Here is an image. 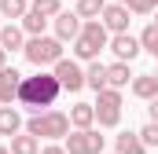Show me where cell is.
I'll list each match as a JSON object with an SVG mask.
<instances>
[{
	"mask_svg": "<svg viewBox=\"0 0 158 154\" xmlns=\"http://www.w3.org/2000/svg\"><path fill=\"white\" fill-rule=\"evenodd\" d=\"M63 95L59 81L52 70H37L33 77H22V88H19V107H26L30 114H44V110H55V99Z\"/></svg>",
	"mask_w": 158,
	"mask_h": 154,
	"instance_id": "cell-1",
	"label": "cell"
},
{
	"mask_svg": "<svg viewBox=\"0 0 158 154\" xmlns=\"http://www.w3.org/2000/svg\"><path fill=\"white\" fill-rule=\"evenodd\" d=\"M26 132L37 140H66L70 136V114L63 110H44V114H30Z\"/></svg>",
	"mask_w": 158,
	"mask_h": 154,
	"instance_id": "cell-2",
	"label": "cell"
},
{
	"mask_svg": "<svg viewBox=\"0 0 158 154\" xmlns=\"http://www.w3.org/2000/svg\"><path fill=\"white\" fill-rule=\"evenodd\" d=\"M22 55H26V63L30 66H37V70H52L59 59H66L63 55V40H55V37H30L26 40V48H22Z\"/></svg>",
	"mask_w": 158,
	"mask_h": 154,
	"instance_id": "cell-3",
	"label": "cell"
},
{
	"mask_svg": "<svg viewBox=\"0 0 158 154\" xmlns=\"http://www.w3.org/2000/svg\"><path fill=\"white\" fill-rule=\"evenodd\" d=\"M107 44H110V33L103 30V22H85V26H81V37L74 40V59L96 63L99 51H103Z\"/></svg>",
	"mask_w": 158,
	"mask_h": 154,
	"instance_id": "cell-4",
	"label": "cell"
},
{
	"mask_svg": "<svg viewBox=\"0 0 158 154\" xmlns=\"http://www.w3.org/2000/svg\"><path fill=\"white\" fill-rule=\"evenodd\" d=\"M96 121H99V128H114L121 121V92L114 88H103V92H96Z\"/></svg>",
	"mask_w": 158,
	"mask_h": 154,
	"instance_id": "cell-5",
	"label": "cell"
},
{
	"mask_svg": "<svg viewBox=\"0 0 158 154\" xmlns=\"http://www.w3.org/2000/svg\"><path fill=\"white\" fill-rule=\"evenodd\" d=\"M52 74H55V81H59V88L70 92V95H77L81 88H85V70H81L77 59H59V63L52 66Z\"/></svg>",
	"mask_w": 158,
	"mask_h": 154,
	"instance_id": "cell-6",
	"label": "cell"
},
{
	"mask_svg": "<svg viewBox=\"0 0 158 154\" xmlns=\"http://www.w3.org/2000/svg\"><path fill=\"white\" fill-rule=\"evenodd\" d=\"M63 147H66V154H103V136H99V128H81L63 140Z\"/></svg>",
	"mask_w": 158,
	"mask_h": 154,
	"instance_id": "cell-7",
	"label": "cell"
},
{
	"mask_svg": "<svg viewBox=\"0 0 158 154\" xmlns=\"http://www.w3.org/2000/svg\"><path fill=\"white\" fill-rule=\"evenodd\" d=\"M129 15H132L129 7H121V4H107L103 15H99V22H103V30H107L110 37H118V33H129V22H132Z\"/></svg>",
	"mask_w": 158,
	"mask_h": 154,
	"instance_id": "cell-8",
	"label": "cell"
},
{
	"mask_svg": "<svg viewBox=\"0 0 158 154\" xmlns=\"http://www.w3.org/2000/svg\"><path fill=\"white\" fill-rule=\"evenodd\" d=\"M110 51H114V63H132L143 48H140V37H132V33H118V37H110L107 44Z\"/></svg>",
	"mask_w": 158,
	"mask_h": 154,
	"instance_id": "cell-9",
	"label": "cell"
},
{
	"mask_svg": "<svg viewBox=\"0 0 158 154\" xmlns=\"http://www.w3.org/2000/svg\"><path fill=\"white\" fill-rule=\"evenodd\" d=\"M19 88H22V74L15 66L0 70V107H15L19 103Z\"/></svg>",
	"mask_w": 158,
	"mask_h": 154,
	"instance_id": "cell-10",
	"label": "cell"
},
{
	"mask_svg": "<svg viewBox=\"0 0 158 154\" xmlns=\"http://www.w3.org/2000/svg\"><path fill=\"white\" fill-rule=\"evenodd\" d=\"M52 26H55V40H63V44H74V40L81 37V26H85V22H81L74 11H63V15H59Z\"/></svg>",
	"mask_w": 158,
	"mask_h": 154,
	"instance_id": "cell-11",
	"label": "cell"
},
{
	"mask_svg": "<svg viewBox=\"0 0 158 154\" xmlns=\"http://www.w3.org/2000/svg\"><path fill=\"white\" fill-rule=\"evenodd\" d=\"M26 33H22V26H19V22H7V26H4V30H0V48H4V51H7V55H11V51H22V48H26Z\"/></svg>",
	"mask_w": 158,
	"mask_h": 154,
	"instance_id": "cell-12",
	"label": "cell"
},
{
	"mask_svg": "<svg viewBox=\"0 0 158 154\" xmlns=\"http://www.w3.org/2000/svg\"><path fill=\"white\" fill-rule=\"evenodd\" d=\"M129 88H132V95H136V99H143V103L158 99V77H155V74H136Z\"/></svg>",
	"mask_w": 158,
	"mask_h": 154,
	"instance_id": "cell-13",
	"label": "cell"
},
{
	"mask_svg": "<svg viewBox=\"0 0 158 154\" xmlns=\"http://www.w3.org/2000/svg\"><path fill=\"white\" fill-rule=\"evenodd\" d=\"M70 128H74V132L96 128V107H92V103H74V107H70Z\"/></svg>",
	"mask_w": 158,
	"mask_h": 154,
	"instance_id": "cell-14",
	"label": "cell"
},
{
	"mask_svg": "<svg viewBox=\"0 0 158 154\" xmlns=\"http://www.w3.org/2000/svg\"><path fill=\"white\" fill-rule=\"evenodd\" d=\"M129 84H132V70H129V63H110V66H107V88L121 92V88H129Z\"/></svg>",
	"mask_w": 158,
	"mask_h": 154,
	"instance_id": "cell-15",
	"label": "cell"
},
{
	"mask_svg": "<svg viewBox=\"0 0 158 154\" xmlns=\"http://www.w3.org/2000/svg\"><path fill=\"white\" fill-rule=\"evenodd\" d=\"M85 88H92V92H103L107 88V63H88L85 66Z\"/></svg>",
	"mask_w": 158,
	"mask_h": 154,
	"instance_id": "cell-16",
	"label": "cell"
},
{
	"mask_svg": "<svg viewBox=\"0 0 158 154\" xmlns=\"http://www.w3.org/2000/svg\"><path fill=\"white\" fill-rule=\"evenodd\" d=\"M22 132V114L15 110V107H0V136H19Z\"/></svg>",
	"mask_w": 158,
	"mask_h": 154,
	"instance_id": "cell-17",
	"label": "cell"
},
{
	"mask_svg": "<svg viewBox=\"0 0 158 154\" xmlns=\"http://www.w3.org/2000/svg\"><path fill=\"white\" fill-rule=\"evenodd\" d=\"M110 0H77V7H74V15H77L81 22H99V15H103V7H107Z\"/></svg>",
	"mask_w": 158,
	"mask_h": 154,
	"instance_id": "cell-18",
	"label": "cell"
},
{
	"mask_svg": "<svg viewBox=\"0 0 158 154\" xmlns=\"http://www.w3.org/2000/svg\"><path fill=\"white\" fill-rule=\"evenodd\" d=\"M114 154H147V147L140 143L136 132H121V136H114Z\"/></svg>",
	"mask_w": 158,
	"mask_h": 154,
	"instance_id": "cell-19",
	"label": "cell"
},
{
	"mask_svg": "<svg viewBox=\"0 0 158 154\" xmlns=\"http://www.w3.org/2000/svg\"><path fill=\"white\" fill-rule=\"evenodd\" d=\"M11 154H40V140L37 136H30V132H19V136H11Z\"/></svg>",
	"mask_w": 158,
	"mask_h": 154,
	"instance_id": "cell-20",
	"label": "cell"
},
{
	"mask_svg": "<svg viewBox=\"0 0 158 154\" xmlns=\"http://www.w3.org/2000/svg\"><path fill=\"white\" fill-rule=\"evenodd\" d=\"M0 15L11 22H22L30 15V0H0Z\"/></svg>",
	"mask_w": 158,
	"mask_h": 154,
	"instance_id": "cell-21",
	"label": "cell"
},
{
	"mask_svg": "<svg viewBox=\"0 0 158 154\" xmlns=\"http://www.w3.org/2000/svg\"><path fill=\"white\" fill-rule=\"evenodd\" d=\"M30 11H37L40 18L55 22V18L63 15V0H30Z\"/></svg>",
	"mask_w": 158,
	"mask_h": 154,
	"instance_id": "cell-22",
	"label": "cell"
},
{
	"mask_svg": "<svg viewBox=\"0 0 158 154\" xmlns=\"http://www.w3.org/2000/svg\"><path fill=\"white\" fill-rule=\"evenodd\" d=\"M19 26H22V33H26V37H44V30H48V18H40L37 11H30V15H26Z\"/></svg>",
	"mask_w": 158,
	"mask_h": 154,
	"instance_id": "cell-23",
	"label": "cell"
},
{
	"mask_svg": "<svg viewBox=\"0 0 158 154\" xmlns=\"http://www.w3.org/2000/svg\"><path fill=\"white\" fill-rule=\"evenodd\" d=\"M140 48H143L147 55H155V59H158V26H155V22L143 26V33H140Z\"/></svg>",
	"mask_w": 158,
	"mask_h": 154,
	"instance_id": "cell-24",
	"label": "cell"
},
{
	"mask_svg": "<svg viewBox=\"0 0 158 154\" xmlns=\"http://www.w3.org/2000/svg\"><path fill=\"white\" fill-rule=\"evenodd\" d=\"M136 136H140V143H143V147H158V125H155V121H147Z\"/></svg>",
	"mask_w": 158,
	"mask_h": 154,
	"instance_id": "cell-25",
	"label": "cell"
},
{
	"mask_svg": "<svg viewBox=\"0 0 158 154\" xmlns=\"http://www.w3.org/2000/svg\"><path fill=\"white\" fill-rule=\"evenodd\" d=\"M158 11V0H140L136 4V15H155Z\"/></svg>",
	"mask_w": 158,
	"mask_h": 154,
	"instance_id": "cell-26",
	"label": "cell"
},
{
	"mask_svg": "<svg viewBox=\"0 0 158 154\" xmlns=\"http://www.w3.org/2000/svg\"><path fill=\"white\" fill-rule=\"evenodd\" d=\"M40 154H66L63 143H48V147H40Z\"/></svg>",
	"mask_w": 158,
	"mask_h": 154,
	"instance_id": "cell-27",
	"label": "cell"
},
{
	"mask_svg": "<svg viewBox=\"0 0 158 154\" xmlns=\"http://www.w3.org/2000/svg\"><path fill=\"white\" fill-rule=\"evenodd\" d=\"M147 114H151V121L158 125V99H151V103H147Z\"/></svg>",
	"mask_w": 158,
	"mask_h": 154,
	"instance_id": "cell-28",
	"label": "cell"
},
{
	"mask_svg": "<svg viewBox=\"0 0 158 154\" xmlns=\"http://www.w3.org/2000/svg\"><path fill=\"white\" fill-rule=\"evenodd\" d=\"M110 4H121V7H129V11L136 15V4H140V0H110Z\"/></svg>",
	"mask_w": 158,
	"mask_h": 154,
	"instance_id": "cell-29",
	"label": "cell"
},
{
	"mask_svg": "<svg viewBox=\"0 0 158 154\" xmlns=\"http://www.w3.org/2000/svg\"><path fill=\"white\" fill-rule=\"evenodd\" d=\"M0 70H7V51L0 48Z\"/></svg>",
	"mask_w": 158,
	"mask_h": 154,
	"instance_id": "cell-30",
	"label": "cell"
},
{
	"mask_svg": "<svg viewBox=\"0 0 158 154\" xmlns=\"http://www.w3.org/2000/svg\"><path fill=\"white\" fill-rule=\"evenodd\" d=\"M0 154H11V151H7V147H0Z\"/></svg>",
	"mask_w": 158,
	"mask_h": 154,
	"instance_id": "cell-31",
	"label": "cell"
},
{
	"mask_svg": "<svg viewBox=\"0 0 158 154\" xmlns=\"http://www.w3.org/2000/svg\"><path fill=\"white\" fill-rule=\"evenodd\" d=\"M155 26H158V11H155Z\"/></svg>",
	"mask_w": 158,
	"mask_h": 154,
	"instance_id": "cell-32",
	"label": "cell"
},
{
	"mask_svg": "<svg viewBox=\"0 0 158 154\" xmlns=\"http://www.w3.org/2000/svg\"><path fill=\"white\" fill-rule=\"evenodd\" d=\"M155 77H158V70H155Z\"/></svg>",
	"mask_w": 158,
	"mask_h": 154,
	"instance_id": "cell-33",
	"label": "cell"
},
{
	"mask_svg": "<svg viewBox=\"0 0 158 154\" xmlns=\"http://www.w3.org/2000/svg\"><path fill=\"white\" fill-rule=\"evenodd\" d=\"M0 30H4V26H0Z\"/></svg>",
	"mask_w": 158,
	"mask_h": 154,
	"instance_id": "cell-34",
	"label": "cell"
},
{
	"mask_svg": "<svg viewBox=\"0 0 158 154\" xmlns=\"http://www.w3.org/2000/svg\"><path fill=\"white\" fill-rule=\"evenodd\" d=\"M74 4H77V0H74Z\"/></svg>",
	"mask_w": 158,
	"mask_h": 154,
	"instance_id": "cell-35",
	"label": "cell"
},
{
	"mask_svg": "<svg viewBox=\"0 0 158 154\" xmlns=\"http://www.w3.org/2000/svg\"><path fill=\"white\" fill-rule=\"evenodd\" d=\"M103 154H107V151H103Z\"/></svg>",
	"mask_w": 158,
	"mask_h": 154,
	"instance_id": "cell-36",
	"label": "cell"
}]
</instances>
